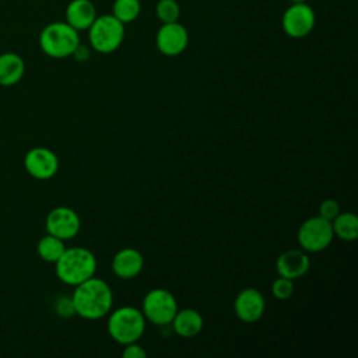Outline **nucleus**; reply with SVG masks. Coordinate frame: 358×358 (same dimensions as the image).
<instances>
[{
	"label": "nucleus",
	"mask_w": 358,
	"mask_h": 358,
	"mask_svg": "<svg viewBox=\"0 0 358 358\" xmlns=\"http://www.w3.org/2000/svg\"><path fill=\"white\" fill-rule=\"evenodd\" d=\"M74 313L87 320H98L108 316L113 305V292L109 284L92 275L74 287L70 296Z\"/></svg>",
	"instance_id": "1"
},
{
	"label": "nucleus",
	"mask_w": 358,
	"mask_h": 358,
	"mask_svg": "<svg viewBox=\"0 0 358 358\" xmlns=\"http://www.w3.org/2000/svg\"><path fill=\"white\" fill-rule=\"evenodd\" d=\"M55 266L57 278L63 284L76 287L95 275L96 257L90 249L84 246H73L66 248Z\"/></svg>",
	"instance_id": "2"
},
{
	"label": "nucleus",
	"mask_w": 358,
	"mask_h": 358,
	"mask_svg": "<svg viewBox=\"0 0 358 358\" xmlns=\"http://www.w3.org/2000/svg\"><path fill=\"white\" fill-rule=\"evenodd\" d=\"M145 317L141 309L134 306H120L108 313L106 330L112 340L124 345L138 341L145 330Z\"/></svg>",
	"instance_id": "3"
},
{
	"label": "nucleus",
	"mask_w": 358,
	"mask_h": 358,
	"mask_svg": "<svg viewBox=\"0 0 358 358\" xmlns=\"http://www.w3.org/2000/svg\"><path fill=\"white\" fill-rule=\"evenodd\" d=\"M80 43L78 31L66 21L50 22L39 34V46L42 52L53 59L73 56Z\"/></svg>",
	"instance_id": "4"
},
{
	"label": "nucleus",
	"mask_w": 358,
	"mask_h": 358,
	"mask_svg": "<svg viewBox=\"0 0 358 358\" xmlns=\"http://www.w3.org/2000/svg\"><path fill=\"white\" fill-rule=\"evenodd\" d=\"M91 48L99 53H112L124 39V24L112 14L96 15L88 28Z\"/></svg>",
	"instance_id": "5"
},
{
	"label": "nucleus",
	"mask_w": 358,
	"mask_h": 358,
	"mask_svg": "<svg viewBox=\"0 0 358 358\" xmlns=\"http://www.w3.org/2000/svg\"><path fill=\"white\" fill-rule=\"evenodd\" d=\"M178 309L175 295L165 288L150 289L144 295L141 303V312L145 320L157 326L171 324Z\"/></svg>",
	"instance_id": "6"
},
{
	"label": "nucleus",
	"mask_w": 358,
	"mask_h": 358,
	"mask_svg": "<svg viewBox=\"0 0 358 358\" xmlns=\"http://www.w3.org/2000/svg\"><path fill=\"white\" fill-rule=\"evenodd\" d=\"M296 239L301 249L305 252L317 253L327 249L334 239L331 221L320 215L305 220L298 228Z\"/></svg>",
	"instance_id": "7"
},
{
	"label": "nucleus",
	"mask_w": 358,
	"mask_h": 358,
	"mask_svg": "<svg viewBox=\"0 0 358 358\" xmlns=\"http://www.w3.org/2000/svg\"><path fill=\"white\" fill-rule=\"evenodd\" d=\"M316 24V15L310 6L303 3L291 4L282 14L281 25L284 32L295 39L309 35Z\"/></svg>",
	"instance_id": "8"
},
{
	"label": "nucleus",
	"mask_w": 358,
	"mask_h": 358,
	"mask_svg": "<svg viewBox=\"0 0 358 358\" xmlns=\"http://www.w3.org/2000/svg\"><path fill=\"white\" fill-rule=\"evenodd\" d=\"M45 228L48 234L55 235L63 241H69L78 235L81 220L76 210L67 206H59L48 213Z\"/></svg>",
	"instance_id": "9"
},
{
	"label": "nucleus",
	"mask_w": 358,
	"mask_h": 358,
	"mask_svg": "<svg viewBox=\"0 0 358 358\" xmlns=\"http://www.w3.org/2000/svg\"><path fill=\"white\" fill-rule=\"evenodd\" d=\"M24 168L32 178L46 180L57 173L59 158L50 148L34 147L24 157Z\"/></svg>",
	"instance_id": "10"
},
{
	"label": "nucleus",
	"mask_w": 358,
	"mask_h": 358,
	"mask_svg": "<svg viewBox=\"0 0 358 358\" xmlns=\"http://www.w3.org/2000/svg\"><path fill=\"white\" fill-rule=\"evenodd\" d=\"M189 43L187 29L180 22L162 24L155 35V45L158 50L169 57L179 56L185 52Z\"/></svg>",
	"instance_id": "11"
},
{
	"label": "nucleus",
	"mask_w": 358,
	"mask_h": 358,
	"mask_svg": "<svg viewBox=\"0 0 358 358\" xmlns=\"http://www.w3.org/2000/svg\"><path fill=\"white\" fill-rule=\"evenodd\" d=\"M234 310L236 317L245 323H255L260 320L266 310V301L263 294L253 287L241 289L235 296Z\"/></svg>",
	"instance_id": "12"
},
{
	"label": "nucleus",
	"mask_w": 358,
	"mask_h": 358,
	"mask_svg": "<svg viewBox=\"0 0 358 358\" xmlns=\"http://www.w3.org/2000/svg\"><path fill=\"white\" fill-rule=\"evenodd\" d=\"M309 267H310L309 256L302 249L285 250L275 260L277 274L289 280H296L305 275Z\"/></svg>",
	"instance_id": "13"
},
{
	"label": "nucleus",
	"mask_w": 358,
	"mask_h": 358,
	"mask_svg": "<svg viewBox=\"0 0 358 358\" xmlns=\"http://www.w3.org/2000/svg\"><path fill=\"white\" fill-rule=\"evenodd\" d=\"M112 271L122 280L137 277L144 267L143 255L134 248H123L115 253L110 263Z\"/></svg>",
	"instance_id": "14"
},
{
	"label": "nucleus",
	"mask_w": 358,
	"mask_h": 358,
	"mask_svg": "<svg viewBox=\"0 0 358 358\" xmlns=\"http://www.w3.org/2000/svg\"><path fill=\"white\" fill-rule=\"evenodd\" d=\"M96 18V8L91 0H71L66 7V22L74 29L85 31Z\"/></svg>",
	"instance_id": "15"
},
{
	"label": "nucleus",
	"mask_w": 358,
	"mask_h": 358,
	"mask_svg": "<svg viewBox=\"0 0 358 358\" xmlns=\"http://www.w3.org/2000/svg\"><path fill=\"white\" fill-rule=\"evenodd\" d=\"M171 326L178 336L183 338H192L203 330L204 319L201 313L193 308L178 309L171 322Z\"/></svg>",
	"instance_id": "16"
},
{
	"label": "nucleus",
	"mask_w": 358,
	"mask_h": 358,
	"mask_svg": "<svg viewBox=\"0 0 358 358\" xmlns=\"http://www.w3.org/2000/svg\"><path fill=\"white\" fill-rule=\"evenodd\" d=\"M25 73L22 57L14 52L0 55V85L11 87L21 81Z\"/></svg>",
	"instance_id": "17"
},
{
	"label": "nucleus",
	"mask_w": 358,
	"mask_h": 358,
	"mask_svg": "<svg viewBox=\"0 0 358 358\" xmlns=\"http://www.w3.org/2000/svg\"><path fill=\"white\" fill-rule=\"evenodd\" d=\"M331 228L334 236L341 241L351 242L358 238V218L351 211H340L331 220Z\"/></svg>",
	"instance_id": "18"
},
{
	"label": "nucleus",
	"mask_w": 358,
	"mask_h": 358,
	"mask_svg": "<svg viewBox=\"0 0 358 358\" xmlns=\"http://www.w3.org/2000/svg\"><path fill=\"white\" fill-rule=\"evenodd\" d=\"M64 250H66L64 241L50 234H46L45 236H42L36 243V252L39 257L48 263H56Z\"/></svg>",
	"instance_id": "19"
},
{
	"label": "nucleus",
	"mask_w": 358,
	"mask_h": 358,
	"mask_svg": "<svg viewBox=\"0 0 358 358\" xmlns=\"http://www.w3.org/2000/svg\"><path fill=\"white\" fill-rule=\"evenodd\" d=\"M140 10V0H115L112 6V15L123 24H129L138 17Z\"/></svg>",
	"instance_id": "20"
},
{
	"label": "nucleus",
	"mask_w": 358,
	"mask_h": 358,
	"mask_svg": "<svg viewBox=\"0 0 358 358\" xmlns=\"http://www.w3.org/2000/svg\"><path fill=\"white\" fill-rule=\"evenodd\" d=\"M155 14L162 24L176 22L180 17V7L176 0H159L155 6Z\"/></svg>",
	"instance_id": "21"
},
{
	"label": "nucleus",
	"mask_w": 358,
	"mask_h": 358,
	"mask_svg": "<svg viewBox=\"0 0 358 358\" xmlns=\"http://www.w3.org/2000/svg\"><path fill=\"white\" fill-rule=\"evenodd\" d=\"M271 294L278 301H285L294 294V280L278 275L271 284Z\"/></svg>",
	"instance_id": "22"
},
{
	"label": "nucleus",
	"mask_w": 358,
	"mask_h": 358,
	"mask_svg": "<svg viewBox=\"0 0 358 358\" xmlns=\"http://www.w3.org/2000/svg\"><path fill=\"white\" fill-rule=\"evenodd\" d=\"M340 204L337 200L334 199H324L320 204H319V214L320 217L331 221L338 213H340Z\"/></svg>",
	"instance_id": "23"
},
{
	"label": "nucleus",
	"mask_w": 358,
	"mask_h": 358,
	"mask_svg": "<svg viewBox=\"0 0 358 358\" xmlns=\"http://www.w3.org/2000/svg\"><path fill=\"white\" fill-rule=\"evenodd\" d=\"M123 347L124 348L122 351V357H124V358H145L147 357V351L143 348V345L138 344V341L124 344Z\"/></svg>",
	"instance_id": "24"
},
{
	"label": "nucleus",
	"mask_w": 358,
	"mask_h": 358,
	"mask_svg": "<svg viewBox=\"0 0 358 358\" xmlns=\"http://www.w3.org/2000/svg\"><path fill=\"white\" fill-rule=\"evenodd\" d=\"M56 310L63 317H70V316L76 315L71 298H62V299H59L57 303H56Z\"/></svg>",
	"instance_id": "25"
},
{
	"label": "nucleus",
	"mask_w": 358,
	"mask_h": 358,
	"mask_svg": "<svg viewBox=\"0 0 358 358\" xmlns=\"http://www.w3.org/2000/svg\"><path fill=\"white\" fill-rule=\"evenodd\" d=\"M73 56H74L78 62H85V60L90 57V53H88V49L80 43V45L77 46V49L74 50Z\"/></svg>",
	"instance_id": "26"
},
{
	"label": "nucleus",
	"mask_w": 358,
	"mask_h": 358,
	"mask_svg": "<svg viewBox=\"0 0 358 358\" xmlns=\"http://www.w3.org/2000/svg\"><path fill=\"white\" fill-rule=\"evenodd\" d=\"M291 1V4H294V3H303L305 0H289Z\"/></svg>",
	"instance_id": "27"
}]
</instances>
